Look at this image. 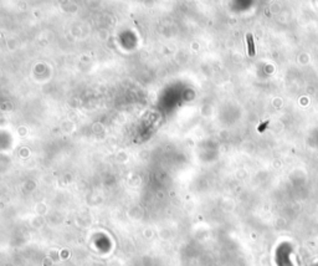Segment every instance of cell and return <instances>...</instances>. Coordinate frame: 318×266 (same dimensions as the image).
<instances>
[{
  "mask_svg": "<svg viewBox=\"0 0 318 266\" xmlns=\"http://www.w3.org/2000/svg\"><path fill=\"white\" fill-rule=\"evenodd\" d=\"M248 55H250V56H253V55H255V49H253V41H252L251 34H248Z\"/></svg>",
  "mask_w": 318,
  "mask_h": 266,
  "instance_id": "6da1fadb",
  "label": "cell"
},
{
  "mask_svg": "<svg viewBox=\"0 0 318 266\" xmlns=\"http://www.w3.org/2000/svg\"><path fill=\"white\" fill-rule=\"evenodd\" d=\"M267 123H268V122H265V123H263V125H262V126L260 127V131H262V130H263V128H265V127L267 126Z\"/></svg>",
  "mask_w": 318,
  "mask_h": 266,
  "instance_id": "7a4b0ae2",
  "label": "cell"
}]
</instances>
